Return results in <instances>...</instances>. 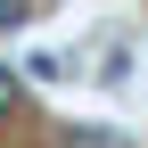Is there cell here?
Returning <instances> with one entry per match:
<instances>
[{
  "mask_svg": "<svg viewBox=\"0 0 148 148\" xmlns=\"http://www.w3.org/2000/svg\"><path fill=\"white\" fill-rule=\"evenodd\" d=\"M58 148H123V140H115V132H99V123H66Z\"/></svg>",
  "mask_w": 148,
  "mask_h": 148,
  "instance_id": "cell-1",
  "label": "cell"
},
{
  "mask_svg": "<svg viewBox=\"0 0 148 148\" xmlns=\"http://www.w3.org/2000/svg\"><path fill=\"white\" fill-rule=\"evenodd\" d=\"M8 99H16V74H8V66H0V115H8Z\"/></svg>",
  "mask_w": 148,
  "mask_h": 148,
  "instance_id": "cell-3",
  "label": "cell"
},
{
  "mask_svg": "<svg viewBox=\"0 0 148 148\" xmlns=\"http://www.w3.org/2000/svg\"><path fill=\"white\" fill-rule=\"evenodd\" d=\"M25 16H33V0H0V33H16Z\"/></svg>",
  "mask_w": 148,
  "mask_h": 148,
  "instance_id": "cell-2",
  "label": "cell"
}]
</instances>
